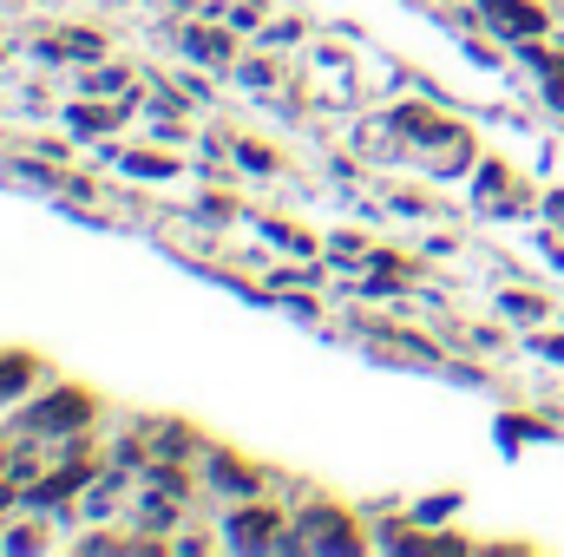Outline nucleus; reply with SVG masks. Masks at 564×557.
I'll use <instances>...</instances> for the list:
<instances>
[{"instance_id":"obj_1","label":"nucleus","mask_w":564,"mask_h":557,"mask_svg":"<svg viewBox=\"0 0 564 557\" xmlns=\"http://www.w3.org/2000/svg\"><path fill=\"white\" fill-rule=\"evenodd\" d=\"M486 20L506 26V33H539L545 26V13L539 7H519V0H486Z\"/></svg>"},{"instance_id":"obj_3","label":"nucleus","mask_w":564,"mask_h":557,"mask_svg":"<svg viewBox=\"0 0 564 557\" xmlns=\"http://www.w3.org/2000/svg\"><path fill=\"white\" fill-rule=\"evenodd\" d=\"M270 525H276V518H257V512H250V518H237V538H243V545H257Z\"/></svg>"},{"instance_id":"obj_2","label":"nucleus","mask_w":564,"mask_h":557,"mask_svg":"<svg viewBox=\"0 0 564 557\" xmlns=\"http://www.w3.org/2000/svg\"><path fill=\"white\" fill-rule=\"evenodd\" d=\"M86 419V401H73V394H59V401H46V407H33V426H79Z\"/></svg>"}]
</instances>
